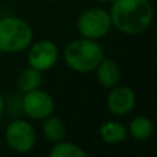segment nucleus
Returning <instances> with one entry per match:
<instances>
[{"label":"nucleus","instance_id":"dca6fc26","mask_svg":"<svg viewBox=\"0 0 157 157\" xmlns=\"http://www.w3.org/2000/svg\"><path fill=\"white\" fill-rule=\"evenodd\" d=\"M99 3H112V0H97Z\"/></svg>","mask_w":157,"mask_h":157},{"label":"nucleus","instance_id":"20e7f679","mask_svg":"<svg viewBox=\"0 0 157 157\" xmlns=\"http://www.w3.org/2000/svg\"><path fill=\"white\" fill-rule=\"evenodd\" d=\"M76 25L81 37L91 40L103 39L113 28L109 11L101 7H91L84 10L78 15Z\"/></svg>","mask_w":157,"mask_h":157},{"label":"nucleus","instance_id":"f3484780","mask_svg":"<svg viewBox=\"0 0 157 157\" xmlns=\"http://www.w3.org/2000/svg\"><path fill=\"white\" fill-rule=\"evenodd\" d=\"M47 2H55V0H47Z\"/></svg>","mask_w":157,"mask_h":157},{"label":"nucleus","instance_id":"f03ea898","mask_svg":"<svg viewBox=\"0 0 157 157\" xmlns=\"http://www.w3.org/2000/svg\"><path fill=\"white\" fill-rule=\"evenodd\" d=\"M105 57L98 40L78 37L68 43L63 48V61L76 73H91Z\"/></svg>","mask_w":157,"mask_h":157},{"label":"nucleus","instance_id":"f8f14e48","mask_svg":"<svg viewBox=\"0 0 157 157\" xmlns=\"http://www.w3.org/2000/svg\"><path fill=\"white\" fill-rule=\"evenodd\" d=\"M127 131L135 141H147L153 135V123L146 116H136L131 120Z\"/></svg>","mask_w":157,"mask_h":157},{"label":"nucleus","instance_id":"9d476101","mask_svg":"<svg viewBox=\"0 0 157 157\" xmlns=\"http://www.w3.org/2000/svg\"><path fill=\"white\" fill-rule=\"evenodd\" d=\"M99 136L105 144L108 145H117L121 144L127 139L128 131L123 123L109 120L105 121L99 128Z\"/></svg>","mask_w":157,"mask_h":157},{"label":"nucleus","instance_id":"2eb2a0df","mask_svg":"<svg viewBox=\"0 0 157 157\" xmlns=\"http://www.w3.org/2000/svg\"><path fill=\"white\" fill-rule=\"evenodd\" d=\"M4 106H6L4 99H3V95H2V92H0V117L3 116V112H4Z\"/></svg>","mask_w":157,"mask_h":157},{"label":"nucleus","instance_id":"7ed1b4c3","mask_svg":"<svg viewBox=\"0 0 157 157\" xmlns=\"http://www.w3.org/2000/svg\"><path fill=\"white\" fill-rule=\"evenodd\" d=\"M33 43V29L19 17L0 19V52L17 54L29 48Z\"/></svg>","mask_w":157,"mask_h":157},{"label":"nucleus","instance_id":"423d86ee","mask_svg":"<svg viewBox=\"0 0 157 157\" xmlns=\"http://www.w3.org/2000/svg\"><path fill=\"white\" fill-rule=\"evenodd\" d=\"M21 109L28 117L33 120H44L55 110L54 98L47 91L36 88L25 92L21 99Z\"/></svg>","mask_w":157,"mask_h":157},{"label":"nucleus","instance_id":"9b49d317","mask_svg":"<svg viewBox=\"0 0 157 157\" xmlns=\"http://www.w3.org/2000/svg\"><path fill=\"white\" fill-rule=\"evenodd\" d=\"M41 131H43V135L47 141H50L51 144H55V142H59L65 138L66 125L61 117L51 114V116L46 117L43 120Z\"/></svg>","mask_w":157,"mask_h":157},{"label":"nucleus","instance_id":"0eeeda50","mask_svg":"<svg viewBox=\"0 0 157 157\" xmlns=\"http://www.w3.org/2000/svg\"><path fill=\"white\" fill-rule=\"evenodd\" d=\"M28 50H29L28 51L29 66L37 69L41 73L54 68L59 58V50H58L57 44L47 39L32 43Z\"/></svg>","mask_w":157,"mask_h":157},{"label":"nucleus","instance_id":"f257e3e1","mask_svg":"<svg viewBox=\"0 0 157 157\" xmlns=\"http://www.w3.org/2000/svg\"><path fill=\"white\" fill-rule=\"evenodd\" d=\"M109 15L117 30L141 35L152 25L153 7L149 0H112Z\"/></svg>","mask_w":157,"mask_h":157},{"label":"nucleus","instance_id":"ddd939ff","mask_svg":"<svg viewBox=\"0 0 157 157\" xmlns=\"http://www.w3.org/2000/svg\"><path fill=\"white\" fill-rule=\"evenodd\" d=\"M41 80H43L41 72H39L37 69L32 68V66H28V68L22 69L18 76V90L22 94H25V92L33 91L36 88H40Z\"/></svg>","mask_w":157,"mask_h":157},{"label":"nucleus","instance_id":"39448f33","mask_svg":"<svg viewBox=\"0 0 157 157\" xmlns=\"http://www.w3.org/2000/svg\"><path fill=\"white\" fill-rule=\"evenodd\" d=\"M4 138L11 150L17 153H28L36 145V131L29 121L17 119L7 125Z\"/></svg>","mask_w":157,"mask_h":157},{"label":"nucleus","instance_id":"4468645a","mask_svg":"<svg viewBox=\"0 0 157 157\" xmlns=\"http://www.w3.org/2000/svg\"><path fill=\"white\" fill-rule=\"evenodd\" d=\"M87 152L75 142L59 141L55 142L50 150V157H86Z\"/></svg>","mask_w":157,"mask_h":157},{"label":"nucleus","instance_id":"1a4fd4ad","mask_svg":"<svg viewBox=\"0 0 157 157\" xmlns=\"http://www.w3.org/2000/svg\"><path fill=\"white\" fill-rule=\"evenodd\" d=\"M94 72L97 75L98 84L103 88L110 90L112 87L117 86L121 80V69H120L119 63L112 58L103 57Z\"/></svg>","mask_w":157,"mask_h":157},{"label":"nucleus","instance_id":"6e6552de","mask_svg":"<svg viewBox=\"0 0 157 157\" xmlns=\"http://www.w3.org/2000/svg\"><path fill=\"white\" fill-rule=\"evenodd\" d=\"M136 94L130 86H114L106 98L108 110L114 116H127L135 109Z\"/></svg>","mask_w":157,"mask_h":157}]
</instances>
